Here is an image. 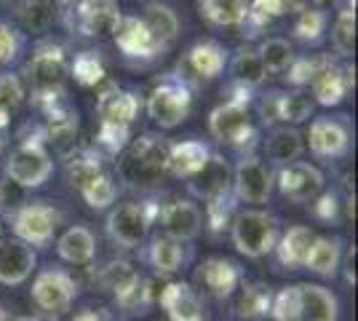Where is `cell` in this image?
Returning a JSON list of instances; mask_svg holds the SVG:
<instances>
[{
  "instance_id": "obj_1",
  "label": "cell",
  "mask_w": 358,
  "mask_h": 321,
  "mask_svg": "<svg viewBox=\"0 0 358 321\" xmlns=\"http://www.w3.org/2000/svg\"><path fill=\"white\" fill-rule=\"evenodd\" d=\"M22 83L30 86L32 99L38 107H45L64 97L67 78H70V62L67 51L54 41H41L32 48V54L22 64Z\"/></svg>"
},
{
  "instance_id": "obj_2",
  "label": "cell",
  "mask_w": 358,
  "mask_h": 321,
  "mask_svg": "<svg viewBox=\"0 0 358 321\" xmlns=\"http://www.w3.org/2000/svg\"><path fill=\"white\" fill-rule=\"evenodd\" d=\"M169 148L171 142L161 134H142L129 139L118 161V177L134 190L155 187L169 174Z\"/></svg>"
},
{
  "instance_id": "obj_3",
  "label": "cell",
  "mask_w": 358,
  "mask_h": 321,
  "mask_svg": "<svg viewBox=\"0 0 358 321\" xmlns=\"http://www.w3.org/2000/svg\"><path fill=\"white\" fill-rule=\"evenodd\" d=\"M270 316L273 321H337L340 300L321 284H289L275 292Z\"/></svg>"
},
{
  "instance_id": "obj_4",
  "label": "cell",
  "mask_w": 358,
  "mask_h": 321,
  "mask_svg": "<svg viewBox=\"0 0 358 321\" xmlns=\"http://www.w3.org/2000/svg\"><path fill=\"white\" fill-rule=\"evenodd\" d=\"M230 241L243 257L259 260L268 257L275 249V241L281 236V222L268 209H238L230 222Z\"/></svg>"
},
{
  "instance_id": "obj_5",
  "label": "cell",
  "mask_w": 358,
  "mask_h": 321,
  "mask_svg": "<svg viewBox=\"0 0 358 321\" xmlns=\"http://www.w3.org/2000/svg\"><path fill=\"white\" fill-rule=\"evenodd\" d=\"M54 174V158L45 148L43 131L35 137H24L6 158V180L19 185L22 190L43 187Z\"/></svg>"
},
{
  "instance_id": "obj_6",
  "label": "cell",
  "mask_w": 358,
  "mask_h": 321,
  "mask_svg": "<svg viewBox=\"0 0 358 321\" xmlns=\"http://www.w3.org/2000/svg\"><path fill=\"white\" fill-rule=\"evenodd\" d=\"M227 59H230V51L220 41L201 38L177 59L174 76L190 92H198V89H206L211 80H217V78L222 76L224 67H227Z\"/></svg>"
},
{
  "instance_id": "obj_7",
  "label": "cell",
  "mask_w": 358,
  "mask_h": 321,
  "mask_svg": "<svg viewBox=\"0 0 358 321\" xmlns=\"http://www.w3.org/2000/svg\"><path fill=\"white\" fill-rule=\"evenodd\" d=\"M145 110H148L150 121L158 129L171 131L187 121V115L193 110V92L171 73L150 89L148 99H145Z\"/></svg>"
},
{
  "instance_id": "obj_8",
  "label": "cell",
  "mask_w": 358,
  "mask_h": 321,
  "mask_svg": "<svg viewBox=\"0 0 358 321\" xmlns=\"http://www.w3.org/2000/svg\"><path fill=\"white\" fill-rule=\"evenodd\" d=\"M6 217L14 230V238L24 241L32 249H45L51 244L62 222V212L48 201H24Z\"/></svg>"
},
{
  "instance_id": "obj_9",
  "label": "cell",
  "mask_w": 358,
  "mask_h": 321,
  "mask_svg": "<svg viewBox=\"0 0 358 321\" xmlns=\"http://www.w3.org/2000/svg\"><path fill=\"white\" fill-rule=\"evenodd\" d=\"M155 217H158V206H152L150 201H129L110 209L105 230L110 241L120 249H139L148 241Z\"/></svg>"
},
{
  "instance_id": "obj_10",
  "label": "cell",
  "mask_w": 358,
  "mask_h": 321,
  "mask_svg": "<svg viewBox=\"0 0 358 321\" xmlns=\"http://www.w3.org/2000/svg\"><path fill=\"white\" fill-rule=\"evenodd\" d=\"M305 137V148L321 161H337L350 153L353 145V123L350 115H318L310 121Z\"/></svg>"
},
{
  "instance_id": "obj_11",
  "label": "cell",
  "mask_w": 358,
  "mask_h": 321,
  "mask_svg": "<svg viewBox=\"0 0 358 321\" xmlns=\"http://www.w3.org/2000/svg\"><path fill=\"white\" fill-rule=\"evenodd\" d=\"M32 303L41 308L48 316H62L73 308L75 297H78V281L67 273L64 268H43L35 276L30 290Z\"/></svg>"
},
{
  "instance_id": "obj_12",
  "label": "cell",
  "mask_w": 358,
  "mask_h": 321,
  "mask_svg": "<svg viewBox=\"0 0 358 321\" xmlns=\"http://www.w3.org/2000/svg\"><path fill=\"white\" fill-rule=\"evenodd\" d=\"M209 131L217 142L227 148L246 150L257 139V129L252 123V113L246 105L238 102H222L209 113Z\"/></svg>"
},
{
  "instance_id": "obj_13",
  "label": "cell",
  "mask_w": 358,
  "mask_h": 321,
  "mask_svg": "<svg viewBox=\"0 0 358 321\" xmlns=\"http://www.w3.org/2000/svg\"><path fill=\"white\" fill-rule=\"evenodd\" d=\"M275 187V171L259 155L246 153L233 166V199L241 204H268Z\"/></svg>"
},
{
  "instance_id": "obj_14",
  "label": "cell",
  "mask_w": 358,
  "mask_h": 321,
  "mask_svg": "<svg viewBox=\"0 0 358 321\" xmlns=\"http://www.w3.org/2000/svg\"><path fill=\"white\" fill-rule=\"evenodd\" d=\"M243 281V271L236 260L230 257H206L195 268L193 273V290L203 297H214V300H230L236 290Z\"/></svg>"
},
{
  "instance_id": "obj_15",
  "label": "cell",
  "mask_w": 358,
  "mask_h": 321,
  "mask_svg": "<svg viewBox=\"0 0 358 321\" xmlns=\"http://www.w3.org/2000/svg\"><path fill=\"white\" fill-rule=\"evenodd\" d=\"M324 171L310 161H294L275 171V187L292 204H310L318 193H324Z\"/></svg>"
},
{
  "instance_id": "obj_16",
  "label": "cell",
  "mask_w": 358,
  "mask_h": 321,
  "mask_svg": "<svg viewBox=\"0 0 358 321\" xmlns=\"http://www.w3.org/2000/svg\"><path fill=\"white\" fill-rule=\"evenodd\" d=\"M67 14L73 16V32L83 38H113L123 16L118 0H78Z\"/></svg>"
},
{
  "instance_id": "obj_17",
  "label": "cell",
  "mask_w": 358,
  "mask_h": 321,
  "mask_svg": "<svg viewBox=\"0 0 358 321\" xmlns=\"http://www.w3.org/2000/svg\"><path fill=\"white\" fill-rule=\"evenodd\" d=\"M353 86H356V67L353 64H340L331 57H327L321 70L310 80V92H313L310 99L321 107H337L343 105L345 97L353 92Z\"/></svg>"
},
{
  "instance_id": "obj_18",
  "label": "cell",
  "mask_w": 358,
  "mask_h": 321,
  "mask_svg": "<svg viewBox=\"0 0 358 321\" xmlns=\"http://www.w3.org/2000/svg\"><path fill=\"white\" fill-rule=\"evenodd\" d=\"M164 228V236L179 244H190L203 233V209L193 199H174L164 204L155 217Z\"/></svg>"
},
{
  "instance_id": "obj_19",
  "label": "cell",
  "mask_w": 358,
  "mask_h": 321,
  "mask_svg": "<svg viewBox=\"0 0 358 321\" xmlns=\"http://www.w3.org/2000/svg\"><path fill=\"white\" fill-rule=\"evenodd\" d=\"M185 183H187V193L195 201L211 204V201H220L233 193V166L227 164L224 155L211 153L206 166L195 171L193 177L185 180Z\"/></svg>"
},
{
  "instance_id": "obj_20",
  "label": "cell",
  "mask_w": 358,
  "mask_h": 321,
  "mask_svg": "<svg viewBox=\"0 0 358 321\" xmlns=\"http://www.w3.org/2000/svg\"><path fill=\"white\" fill-rule=\"evenodd\" d=\"M113 41L118 51L126 57V59H136V62H152L158 57H164L166 48L150 35V30L142 24L139 14H129L120 16L118 27L113 32Z\"/></svg>"
},
{
  "instance_id": "obj_21",
  "label": "cell",
  "mask_w": 358,
  "mask_h": 321,
  "mask_svg": "<svg viewBox=\"0 0 358 321\" xmlns=\"http://www.w3.org/2000/svg\"><path fill=\"white\" fill-rule=\"evenodd\" d=\"M142 110V99L129 89L110 86L96 97V115L99 126H118V129H131Z\"/></svg>"
},
{
  "instance_id": "obj_22",
  "label": "cell",
  "mask_w": 358,
  "mask_h": 321,
  "mask_svg": "<svg viewBox=\"0 0 358 321\" xmlns=\"http://www.w3.org/2000/svg\"><path fill=\"white\" fill-rule=\"evenodd\" d=\"M38 268V252L19 238H3L0 241V284L3 287H19L24 284Z\"/></svg>"
},
{
  "instance_id": "obj_23",
  "label": "cell",
  "mask_w": 358,
  "mask_h": 321,
  "mask_svg": "<svg viewBox=\"0 0 358 321\" xmlns=\"http://www.w3.org/2000/svg\"><path fill=\"white\" fill-rule=\"evenodd\" d=\"M158 303L166 311V316L171 321H203L206 319V306L203 297L193 290V284L187 281H171L166 284Z\"/></svg>"
},
{
  "instance_id": "obj_24",
  "label": "cell",
  "mask_w": 358,
  "mask_h": 321,
  "mask_svg": "<svg viewBox=\"0 0 358 321\" xmlns=\"http://www.w3.org/2000/svg\"><path fill=\"white\" fill-rule=\"evenodd\" d=\"M275 292L262 281H241L233 300V316L241 321H262L270 316Z\"/></svg>"
},
{
  "instance_id": "obj_25",
  "label": "cell",
  "mask_w": 358,
  "mask_h": 321,
  "mask_svg": "<svg viewBox=\"0 0 358 321\" xmlns=\"http://www.w3.org/2000/svg\"><path fill=\"white\" fill-rule=\"evenodd\" d=\"M262 150H265L268 166L281 169L299 161V155L305 153V137L297 126H273L262 142Z\"/></svg>"
},
{
  "instance_id": "obj_26",
  "label": "cell",
  "mask_w": 358,
  "mask_h": 321,
  "mask_svg": "<svg viewBox=\"0 0 358 321\" xmlns=\"http://www.w3.org/2000/svg\"><path fill=\"white\" fill-rule=\"evenodd\" d=\"M43 110V139L45 145L51 142V145H67V142H73L78 137V123H80V115H78V110H75L70 102H67V97H62L57 102H51V105L41 107Z\"/></svg>"
},
{
  "instance_id": "obj_27",
  "label": "cell",
  "mask_w": 358,
  "mask_h": 321,
  "mask_svg": "<svg viewBox=\"0 0 358 321\" xmlns=\"http://www.w3.org/2000/svg\"><path fill=\"white\" fill-rule=\"evenodd\" d=\"M310 0H249V16L241 24L243 38H254L268 27L273 19L281 16H297L302 8H308Z\"/></svg>"
},
{
  "instance_id": "obj_28",
  "label": "cell",
  "mask_w": 358,
  "mask_h": 321,
  "mask_svg": "<svg viewBox=\"0 0 358 321\" xmlns=\"http://www.w3.org/2000/svg\"><path fill=\"white\" fill-rule=\"evenodd\" d=\"M315 236L318 233L313 228H308V225H292L289 230H284L278 236V241H275V249H273L278 265H284L286 271H302Z\"/></svg>"
},
{
  "instance_id": "obj_29",
  "label": "cell",
  "mask_w": 358,
  "mask_h": 321,
  "mask_svg": "<svg viewBox=\"0 0 358 321\" xmlns=\"http://www.w3.org/2000/svg\"><path fill=\"white\" fill-rule=\"evenodd\" d=\"M209 155L211 148L203 139L171 142V148H169V174H174L177 180H190L195 171L206 166Z\"/></svg>"
},
{
  "instance_id": "obj_30",
  "label": "cell",
  "mask_w": 358,
  "mask_h": 321,
  "mask_svg": "<svg viewBox=\"0 0 358 321\" xmlns=\"http://www.w3.org/2000/svg\"><path fill=\"white\" fill-rule=\"evenodd\" d=\"M145 260L150 262V268L155 271V273L161 276H171V273H179L187 260H190V252H187V246L174 241V238H169V236H155L152 241H150L148 252H145Z\"/></svg>"
},
{
  "instance_id": "obj_31",
  "label": "cell",
  "mask_w": 358,
  "mask_h": 321,
  "mask_svg": "<svg viewBox=\"0 0 358 321\" xmlns=\"http://www.w3.org/2000/svg\"><path fill=\"white\" fill-rule=\"evenodd\" d=\"M343 255L345 241L340 236H315L313 246L308 252V260H305V271L331 278V276H337L340 265H343Z\"/></svg>"
},
{
  "instance_id": "obj_32",
  "label": "cell",
  "mask_w": 358,
  "mask_h": 321,
  "mask_svg": "<svg viewBox=\"0 0 358 321\" xmlns=\"http://www.w3.org/2000/svg\"><path fill=\"white\" fill-rule=\"evenodd\" d=\"M105 155L94 148H78V150H70L64 155V180L70 183L73 190H80L94 180L99 177L105 169Z\"/></svg>"
},
{
  "instance_id": "obj_33",
  "label": "cell",
  "mask_w": 358,
  "mask_h": 321,
  "mask_svg": "<svg viewBox=\"0 0 358 321\" xmlns=\"http://www.w3.org/2000/svg\"><path fill=\"white\" fill-rule=\"evenodd\" d=\"M57 255L70 265H89L96 257V236L86 225H73L57 238Z\"/></svg>"
},
{
  "instance_id": "obj_34",
  "label": "cell",
  "mask_w": 358,
  "mask_h": 321,
  "mask_svg": "<svg viewBox=\"0 0 358 321\" xmlns=\"http://www.w3.org/2000/svg\"><path fill=\"white\" fill-rule=\"evenodd\" d=\"M201 19L220 30H241L249 16V0H198Z\"/></svg>"
},
{
  "instance_id": "obj_35",
  "label": "cell",
  "mask_w": 358,
  "mask_h": 321,
  "mask_svg": "<svg viewBox=\"0 0 358 321\" xmlns=\"http://www.w3.org/2000/svg\"><path fill=\"white\" fill-rule=\"evenodd\" d=\"M14 19L16 27L24 35H43L51 30L57 19V3L54 0H16Z\"/></svg>"
},
{
  "instance_id": "obj_36",
  "label": "cell",
  "mask_w": 358,
  "mask_h": 321,
  "mask_svg": "<svg viewBox=\"0 0 358 321\" xmlns=\"http://www.w3.org/2000/svg\"><path fill=\"white\" fill-rule=\"evenodd\" d=\"M139 19H142V24L150 30V35L164 48L171 46L177 41L179 30H182L177 11L171 6H166V3H148L145 11L139 14Z\"/></svg>"
},
{
  "instance_id": "obj_37",
  "label": "cell",
  "mask_w": 358,
  "mask_h": 321,
  "mask_svg": "<svg viewBox=\"0 0 358 321\" xmlns=\"http://www.w3.org/2000/svg\"><path fill=\"white\" fill-rule=\"evenodd\" d=\"M94 281H96L99 290L115 294V300H118V297L129 294V292L142 281V273H139L129 260H110L105 268L96 271V278H94Z\"/></svg>"
},
{
  "instance_id": "obj_38",
  "label": "cell",
  "mask_w": 358,
  "mask_h": 321,
  "mask_svg": "<svg viewBox=\"0 0 358 321\" xmlns=\"http://www.w3.org/2000/svg\"><path fill=\"white\" fill-rule=\"evenodd\" d=\"M227 67H230V80L238 83V86H246V89H259L265 80H268V70L259 59L257 48L243 46L236 51L233 59H227Z\"/></svg>"
},
{
  "instance_id": "obj_39",
  "label": "cell",
  "mask_w": 358,
  "mask_h": 321,
  "mask_svg": "<svg viewBox=\"0 0 358 321\" xmlns=\"http://www.w3.org/2000/svg\"><path fill=\"white\" fill-rule=\"evenodd\" d=\"M327 30H329V14L321 11V8H313V6L302 8V11L294 16V24H292L294 41H299L302 46H308V48L321 46L324 38H327Z\"/></svg>"
},
{
  "instance_id": "obj_40",
  "label": "cell",
  "mask_w": 358,
  "mask_h": 321,
  "mask_svg": "<svg viewBox=\"0 0 358 321\" xmlns=\"http://www.w3.org/2000/svg\"><path fill=\"white\" fill-rule=\"evenodd\" d=\"M315 102L302 89H281L278 97V126H299L313 118Z\"/></svg>"
},
{
  "instance_id": "obj_41",
  "label": "cell",
  "mask_w": 358,
  "mask_h": 321,
  "mask_svg": "<svg viewBox=\"0 0 358 321\" xmlns=\"http://www.w3.org/2000/svg\"><path fill=\"white\" fill-rule=\"evenodd\" d=\"M24 83L14 70H0V134L11 126V115L24 102Z\"/></svg>"
},
{
  "instance_id": "obj_42",
  "label": "cell",
  "mask_w": 358,
  "mask_h": 321,
  "mask_svg": "<svg viewBox=\"0 0 358 321\" xmlns=\"http://www.w3.org/2000/svg\"><path fill=\"white\" fill-rule=\"evenodd\" d=\"M257 54H259V59L265 64V70H268V76H284L286 70H289V64L294 62V46L286 41V38H265L259 46H257Z\"/></svg>"
},
{
  "instance_id": "obj_43",
  "label": "cell",
  "mask_w": 358,
  "mask_h": 321,
  "mask_svg": "<svg viewBox=\"0 0 358 321\" xmlns=\"http://www.w3.org/2000/svg\"><path fill=\"white\" fill-rule=\"evenodd\" d=\"M331 48L340 59H350L356 54V11L353 8H340L337 19L331 24Z\"/></svg>"
},
{
  "instance_id": "obj_44",
  "label": "cell",
  "mask_w": 358,
  "mask_h": 321,
  "mask_svg": "<svg viewBox=\"0 0 358 321\" xmlns=\"http://www.w3.org/2000/svg\"><path fill=\"white\" fill-rule=\"evenodd\" d=\"M80 193V199L89 204L91 209H96V212H105L110 209L115 199H118V183H115V177L110 174V171H102L99 177H94L86 187H80L78 190Z\"/></svg>"
},
{
  "instance_id": "obj_45",
  "label": "cell",
  "mask_w": 358,
  "mask_h": 321,
  "mask_svg": "<svg viewBox=\"0 0 358 321\" xmlns=\"http://www.w3.org/2000/svg\"><path fill=\"white\" fill-rule=\"evenodd\" d=\"M70 76L80 83V86H96L105 73V62L96 51H80L75 54V59L70 62Z\"/></svg>"
},
{
  "instance_id": "obj_46",
  "label": "cell",
  "mask_w": 358,
  "mask_h": 321,
  "mask_svg": "<svg viewBox=\"0 0 358 321\" xmlns=\"http://www.w3.org/2000/svg\"><path fill=\"white\" fill-rule=\"evenodd\" d=\"M24 46H27L24 32L19 30L14 22L0 19V67L16 64L24 54Z\"/></svg>"
},
{
  "instance_id": "obj_47",
  "label": "cell",
  "mask_w": 358,
  "mask_h": 321,
  "mask_svg": "<svg viewBox=\"0 0 358 321\" xmlns=\"http://www.w3.org/2000/svg\"><path fill=\"white\" fill-rule=\"evenodd\" d=\"M236 199H233V193L230 196H224L220 201H211L206 204V214H203V228L211 230V236H220L224 230L230 228V222H233V217H236Z\"/></svg>"
},
{
  "instance_id": "obj_48",
  "label": "cell",
  "mask_w": 358,
  "mask_h": 321,
  "mask_svg": "<svg viewBox=\"0 0 358 321\" xmlns=\"http://www.w3.org/2000/svg\"><path fill=\"white\" fill-rule=\"evenodd\" d=\"M324 62H327V57H318V54H313V57H294V62L284 73V80L292 89H305V86H310V80L321 70Z\"/></svg>"
},
{
  "instance_id": "obj_49",
  "label": "cell",
  "mask_w": 358,
  "mask_h": 321,
  "mask_svg": "<svg viewBox=\"0 0 358 321\" xmlns=\"http://www.w3.org/2000/svg\"><path fill=\"white\" fill-rule=\"evenodd\" d=\"M313 217L318 222H340V209H343V201H340V193L334 190H327V193H318L313 201Z\"/></svg>"
},
{
  "instance_id": "obj_50",
  "label": "cell",
  "mask_w": 358,
  "mask_h": 321,
  "mask_svg": "<svg viewBox=\"0 0 358 321\" xmlns=\"http://www.w3.org/2000/svg\"><path fill=\"white\" fill-rule=\"evenodd\" d=\"M24 193H27V190H22V187L14 185L11 180H3V183H0V209L6 214H11L16 206L24 204Z\"/></svg>"
},
{
  "instance_id": "obj_51",
  "label": "cell",
  "mask_w": 358,
  "mask_h": 321,
  "mask_svg": "<svg viewBox=\"0 0 358 321\" xmlns=\"http://www.w3.org/2000/svg\"><path fill=\"white\" fill-rule=\"evenodd\" d=\"M345 257V281H348V284H350V287H353V284H356V246H353V249H348V255H343Z\"/></svg>"
},
{
  "instance_id": "obj_52",
  "label": "cell",
  "mask_w": 358,
  "mask_h": 321,
  "mask_svg": "<svg viewBox=\"0 0 358 321\" xmlns=\"http://www.w3.org/2000/svg\"><path fill=\"white\" fill-rule=\"evenodd\" d=\"M73 321H105L96 311H80V313H75Z\"/></svg>"
},
{
  "instance_id": "obj_53",
  "label": "cell",
  "mask_w": 358,
  "mask_h": 321,
  "mask_svg": "<svg viewBox=\"0 0 358 321\" xmlns=\"http://www.w3.org/2000/svg\"><path fill=\"white\" fill-rule=\"evenodd\" d=\"M54 3H57V8H67V11H70L78 0H54Z\"/></svg>"
},
{
  "instance_id": "obj_54",
  "label": "cell",
  "mask_w": 358,
  "mask_h": 321,
  "mask_svg": "<svg viewBox=\"0 0 358 321\" xmlns=\"http://www.w3.org/2000/svg\"><path fill=\"white\" fill-rule=\"evenodd\" d=\"M318 6H313V8H321V3H337V0H315Z\"/></svg>"
},
{
  "instance_id": "obj_55",
  "label": "cell",
  "mask_w": 358,
  "mask_h": 321,
  "mask_svg": "<svg viewBox=\"0 0 358 321\" xmlns=\"http://www.w3.org/2000/svg\"><path fill=\"white\" fill-rule=\"evenodd\" d=\"M0 321H8V313H6L3 308H0Z\"/></svg>"
},
{
  "instance_id": "obj_56",
  "label": "cell",
  "mask_w": 358,
  "mask_h": 321,
  "mask_svg": "<svg viewBox=\"0 0 358 321\" xmlns=\"http://www.w3.org/2000/svg\"><path fill=\"white\" fill-rule=\"evenodd\" d=\"M16 321H43V319H30V316H24V319H16Z\"/></svg>"
},
{
  "instance_id": "obj_57",
  "label": "cell",
  "mask_w": 358,
  "mask_h": 321,
  "mask_svg": "<svg viewBox=\"0 0 358 321\" xmlns=\"http://www.w3.org/2000/svg\"><path fill=\"white\" fill-rule=\"evenodd\" d=\"M0 241H3V233H0Z\"/></svg>"
}]
</instances>
